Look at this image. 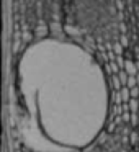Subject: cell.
I'll return each mask as SVG.
<instances>
[{
	"label": "cell",
	"instance_id": "obj_1",
	"mask_svg": "<svg viewBox=\"0 0 139 152\" xmlns=\"http://www.w3.org/2000/svg\"><path fill=\"white\" fill-rule=\"evenodd\" d=\"M136 83H138V75H136V77L129 75V79H128V87H131V88H134V87H136Z\"/></svg>",
	"mask_w": 139,
	"mask_h": 152
},
{
	"label": "cell",
	"instance_id": "obj_2",
	"mask_svg": "<svg viewBox=\"0 0 139 152\" xmlns=\"http://www.w3.org/2000/svg\"><path fill=\"white\" fill-rule=\"evenodd\" d=\"M138 95H139V87H134V88H131V98L138 100Z\"/></svg>",
	"mask_w": 139,
	"mask_h": 152
}]
</instances>
